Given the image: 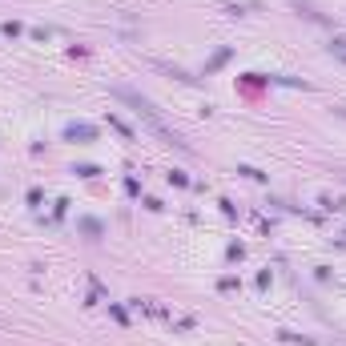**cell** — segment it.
Here are the masks:
<instances>
[{"instance_id":"cell-1","label":"cell","mask_w":346,"mask_h":346,"mask_svg":"<svg viewBox=\"0 0 346 346\" xmlns=\"http://www.w3.org/2000/svg\"><path fill=\"white\" fill-rule=\"evenodd\" d=\"M117 97H121V101H129V105H133V109H137V113L145 117V121H149V129H153V133H161V137H165V141H173V145H185V141H181V137H177V133H169V129H165V125H161V117H157V109H153V105H149V101H145V97H137V93H133V89H113Z\"/></svg>"}]
</instances>
